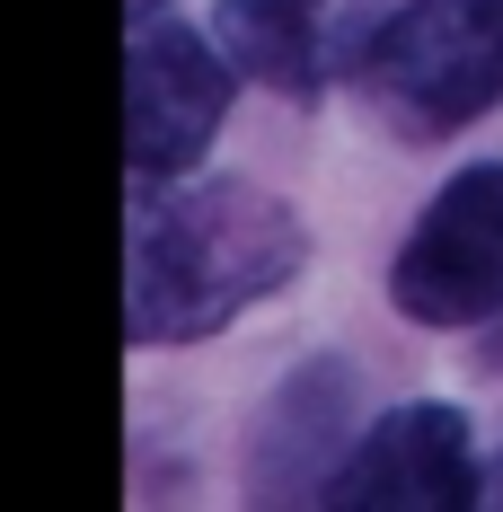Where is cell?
<instances>
[{
    "mask_svg": "<svg viewBox=\"0 0 503 512\" xmlns=\"http://www.w3.org/2000/svg\"><path fill=\"white\" fill-rule=\"evenodd\" d=\"M301 212L256 186H195L133 212L124 239V327L133 345H186L230 327L248 301L301 274Z\"/></svg>",
    "mask_w": 503,
    "mask_h": 512,
    "instance_id": "cell-1",
    "label": "cell"
},
{
    "mask_svg": "<svg viewBox=\"0 0 503 512\" xmlns=\"http://www.w3.org/2000/svg\"><path fill=\"white\" fill-rule=\"evenodd\" d=\"M389 301L415 327H486L503 318V168H459L433 204L415 212Z\"/></svg>",
    "mask_w": 503,
    "mask_h": 512,
    "instance_id": "cell-3",
    "label": "cell"
},
{
    "mask_svg": "<svg viewBox=\"0 0 503 512\" xmlns=\"http://www.w3.org/2000/svg\"><path fill=\"white\" fill-rule=\"evenodd\" d=\"M230 115V62L177 18H133L124 45V151L142 186H168L203 159Z\"/></svg>",
    "mask_w": 503,
    "mask_h": 512,
    "instance_id": "cell-4",
    "label": "cell"
},
{
    "mask_svg": "<svg viewBox=\"0 0 503 512\" xmlns=\"http://www.w3.org/2000/svg\"><path fill=\"white\" fill-rule=\"evenodd\" d=\"M221 53L283 89V98H318L327 62H336V0H221Z\"/></svg>",
    "mask_w": 503,
    "mask_h": 512,
    "instance_id": "cell-6",
    "label": "cell"
},
{
    "mask_svg": "<svg viewBox=\"0 0 503 512\" xmlns=\"http://www.w3.org/2000/svg\"><path fill=\"white\" fill-rule=\"evenodd\" d=\"M318 495L353 512H459L486 495V468L451 407H398L353 442L345 468L318 477Z\"/></svg>",
    "mask_w": 503,
    "mask_h": 512,
    "instance_id": "cell-5",
    "label": "cell"
},
{
    "mask_svg": "<svg viewBox=\"0 0 503 512\" xmlns=\"http://www.w3.org/2000/svg\"><path fill=\"white\" fill-rule=\"evenodd\" d=\"M495 362H503V336H495Z\"/></svg>",
    "mask_w": 503,
    "mask_h": 512,
    "instance_id": "cell-7",
    "label": "cell"
},
{
    "mask_svg": "<svg viewBox=\"0 0 503 512\" xmlns=\"http://www.w3.org/2000/svg\"><path fill=\"white\" fill-rule=\"evenodd\" d=\"M398 133H459L503 106V0H406L353 62Z\"/></svg>",
    "mask_w": 503,
    "mask_h": 512,
    "instance_id": "cell-2",
    "label": "cell"
}]
</instances>
